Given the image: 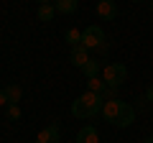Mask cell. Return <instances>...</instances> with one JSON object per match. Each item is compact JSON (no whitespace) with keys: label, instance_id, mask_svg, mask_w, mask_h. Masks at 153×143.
Returning a JSON list of instances; mask_svg holds the SVG:
<instances>
[{"label":"cell","instance_id":"cell-19","mask_svg":"<svg viewBox=\"0 0 153 143\" xmlns=\"http://www.w3.org/2000/svg\"><path fill=\"white\" fill-rule=\"evenodd\" d=\"M5 105H8V97H5V92L0 89V107H5Z\"/></svg>","mask_w":153,"mask_h":143},{"label":"cell","instance_id":"cell-16","mask_svg":"<svg viewBox=\"0 0 153 143\" xmlns=\"http://www.w3.org/2000/svg\"><path fill=\"white\" fill-rule=\"evenodd\" d=\"M8 118L10 120H18L21 118V105H8Z\"/></svg>","mask_w":153,"mask_h":143},{"label":"cell","instance_id":"cell-1","mask_svg":"<svg viewBox=\"0 0 153 143\" xmlns=\"http://www.w3.org/2000/svg\"><path fill=\"white\" fill-rule=\"evenodd\" d=\"M105 107V97L94 92H84L71 102V115L79 118V120H87V118H94L97 112H102Z\"/></svg>","mask_w":153,"mask_h":143},{"label":"cell","instance_id":"cell-18","mask_svg":"<svg viewBox=\"0 0 153 143\" xmlns=\"http://www.w3.org/2000/svg\"><path fill=\"white\" fill-rule=\"evenodd\" d=\"M107 51H110V44H107V41H105V44L100 46V49L94 51V54H100V56H105V54H107Z\"/></svg>","mask_w":153,"mask_h":143},{"label":"cell","instance_id":"cell-20","mask_svg":"<svg viewBox=\"0 0 153 143\" xmlns=\"http://www.w3.org/2000/svg\"><path fill=\"white\" fill-rule=\"evenodd\" d=\"M146 100H148V102H153V84L148 87V92H146Z\"/></svg>","mask_w":153,"mask_h":143},{"label":"cell","instance_id":"cell-12","mask_svg":"<svg viewBox=\"0 0 153 143\" xmlns=\"http://www.w3.org/2000/svg\"><path fill=\"white\" fill-rule=\"evenodd\" d=\"M54 8H56V13H74L79 8V3L76 0H56Z\"/></svg>","mask_w":153,"mask_h":143},{"label":"cell","instance_id":"cell-15","mask_svg":"<svg viewBox=\"0 0 153 143\" xmlns=\"http://www.w3.org/2000/svg\"><path fill=\"white\" fill-rule=\"evenodd\" d=\"M54 13H56V8L49 5V3H44V5H38V21H44V23L54 21Z\"/></svg>","mask_w":153,"mask_h":143},{"label":"cell","instance_id":"cell-23","mask_svg":"<svg viewBox=\"0 0 153 143\" xmlns=\"http://www.w3.org/2000/svg\"><path fill=\"white\" fill-rule=\"evenodd\" d=\"M66 143H74V141H66Z\"/></svg>","mask_w":153,"mask_h":143},{"label":"cell","instance_id":"cell-13","mask_svg":"<svg viewBox=\"0 0 153 143\" xmlns=\"http://www.w3.org/2000/svg\"><path fill=\"white\" fill-rule=\"evenodd\" d=\"M64 39H66V44H69L71 49H76V46H82V31H79V28H69Z\"/></svg>","mask_w":153,"mask_h":143},{"label":"cell","instance_id":"cell-17","mask_svg":"<svg viewBox=\"0 0 153 143\" xmlns=\"http://www.w3.org/2000/svg\"><path fill=\"white\" fill-rule=\"evenodd\" d=\"M102 97H105V100H120V97H117V87H107Z\"/></svg>","mask_w":153,"mask_h":143},{"label":"cell","instance_id":"cell-11","mask_svg":"<svg viewBox=\"0 0 153 143\" xmlns=\"http://www.w3.org/2000/svg\"><path fill=\"white\" fill-rule=\"evenodd\" d=\"M100 69H102V66H100V61H94V59H89L87 64L82 66V74L87 79H94V77H100Z\"/></svg>","mask_w":153,"mask_h":143},{"label":"cell","instance_id":"cell-22","mask_svg":"<svg viewBox=\"0 0 153 143\" xmlns=\"http://www.w3.org/2000/svg\"><path fill=\"white\" fill-rule=\"evenodd\" d=\"M148 8H151V10H153V0H151V3H148Z\"/></svg>","mask_w":153,"mask_h":143},{"label":"cell","instance_id":"cell-10","mask_svg":"<svg viewBox=\"0 0 153 143\" xmlns=\"http://www.w3.org/2000/svg\"><path fill=\"white\" fill-rule=\"evenodd\" d=\"M3 92H5V97H8V105H18V102H21V97H23L21 84H8Z\"/></svg>","mask_w":153,"mask_h":143},{"label":"cell","instance_id":"cell-8","mask_svg":"<svg viewBox=\"0 0 153 143\" xmlns=\"http://www.w3.org/2000/svg\"><path fill=\"white\" fill-rule=\"evenodd\" d=\"M69 61H71L74 66H79V69H82V66L89 61V51L84 49V46H76V49L69 51Z\"/></svg>","mask_w":153,"mask_h":143},{"label":"cell","instance_id":"cell-9","mask_svg":"<svg viewBox=\"0 0 153 143\" xmlns=\"http://www.w3.org/2000/svg\"><path fill=\"white\" fill-rule=\"evenodd\" d=\"M117 110H120V100H105V107H102V118L107 123L115 125V118H117Z\"/></svg>","mask_w":153,"mask_h":143},{"label":"cell","instance_id":"cell-5","mask_svg":"<svg viewBox=\"0 0 153 143\" xmlns=\"http://www.w3.org/2000/svg\"><path fill=\"white\" fill-rule=\"evenodd\" d=\"M36 143H61V125L59 123H51L44 130L36 136Z\"/></svg>","mask_w":153,"mask_h":143},{"label":"cell","instance_id":"cell-21","mask_svg":"<svg viewBox=\"0 0 153 143\" xmlns=\"http://www.w3.org/2000/svg\"><path fill=\"white\" fill-rule=\"evenodd\" d=\"M143 143H153V136H148V138H146V141H143Z\"/></svg>","mask_w":153,"mask_h":143},{"label":"cell","instance_id":"cell-2","mask_svg":"<svg viewBox=\"0 0 153 143\" xmlns=\"http://www.w3.org/2000/svg\"><path fill=\"white\" fill-rule=\"evenodd\" d=\"M102 82L107 84V87H117V89H120V84L128 82V66L120 64V61L107 64V66L102 69Z\"/></svg>","mask_w":153,"mask_h":143},{"label":"cell","instance_id":"cell-7","mask_svg":"<svg viewBox=\"0 0 153 143\" xmlns=\"http://www.w3.org/2000/svg\"><path fill=\"white\" fill-rule=\"evenodd\" d=\"M97 16L102 18V21H112V18L117 16V5H115L112 0H100L97 3Z\"/></svg>","mask_w":153,"mask_h":143},{"label":"cell","instance_id":"cell-4","mask_svg":"<svg viewBox=\"0 0 153 143\" xmlns=\"http://www.w3.org/2000/svg\"><path fill=\"white\" fill-rule=\"evenodd\" d=\"M133 120H135V107L130 102H125V100H120V110H117V118H115V128H128V125H133Z\"/></svg>","mask_w":153,"mask_h":143},{"label":"cell","instance_id":"cell-6","mask_svg":"<svg viewBox=\"0 0 153 143\" xmlns=\"http://www.w3.org/2000/svg\"><path fill=\"white\" fill-rule=\"evenodd\" d=\"M74 143H100V133H97V128H94V125H84L82 130L76 133Z\"/></svg>","mask_w":153,"mask_h":143},{"label":"cell","instance_id":"cell-3","mask_svg":"<svg viewBox=\"0 0 153 143\" xmlns=\"http://www.w3.org/2000/svg\"><path fill=\"white\" fill-rule=\"evenodd\" d=\"M105 41H107V39H105V31L100 26H87L82 31V46L87 51H97Z\"/></svg>","mask_w":153,"mask_h":143},{"label":"cell","instance_id":"cell-14","mask_svg":"<svg viewBox=\"0 0 153 143\" xmlns=\"http://www.w3.org/2000/svg\"><path fill=\"white\" fill-rule=\"evenodd\" d=\"M107 84L102 82V77H94V79H87V92H94V95H105Z\"/></svg>","mask_w":153,"mask_h":143}]
</instances>
